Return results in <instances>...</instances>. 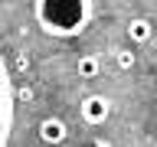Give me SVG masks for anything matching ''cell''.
Returning <instances> with one entry per match:
<instances>
[{"instance_id": "cell-7", "label": "cell", "mask_w": 157, "mask_h": 147, "mask_svg": "<svg viewBox=\"0 0 157 147\" xmlns=\"http://www.w3.org/2000/svg\"><path fill=\"white\" fill-rule=\"evenodd\" d=\"M118 66L131 69V66H134V52H131V49H121V52H118Z\"/></svg>"}, {"instance_id": "cell-6", "label": "cell", "mask_w": 157, "mask_h": 147, "mask_svg": "<svg viewBox=\"0 0 157 147\" xmlns=\"http://www.w3.org/2000/svg\"><path fill=\"white\" fill-rule=\"evenodd\" d=\"M75 72H78L82 78H95L98 72H101V62H98V56H78Z\"/></svg>"}, {"instance_id": "cell-1", "label": "cell", "mask_w": 157, "mask_h": 147, "mask_svg": "<svg viewBox=\"0 0 157 147\" xmlns=\"http://www.w3.org/2000/svg\"><path fill=\"white\" fill-rule=\"evenodd\" d=\"M92 3L88 0H39L33 3L36 23L49 36H75L92 20Z\"/></svg>"}, {"instance_id": "cell-4", "label": "cell", "mask_w": 157, "mask_h": 147, "mask_svg": "<svg viewBox=\"0 0 157 147\" xmlns=\"http://www.w3.org/2000/svg\"><path fill=\"white\" fill-rule=\"evenodd\" d=\"M39 137L46 141V144H62L69 137V127L62 118H43L39 121Z\"/></svg>"}, {"instance_id": "cell-5", "label": "cell", "mask_w": 157, "mask_h": 147, "mask_svg": "<svg viewBox=\"0 0 157 147\" xmlns=\"http://www.w3.org/2000/svg\"><path fill=\"white\" fill-rule=\"evenodd\" d=\"M151 36H154V26H151V20L137 17V20H131V23H128V39H131V43H147Z\"/></svg>"}, {"instance_id": "cell-3", "label": "cell", "mask_w": 157, "mask_h": 147, "mask_svg": "<svg viewBox=\"0 0 157 147\" xmlns=\"http://www.w3.org/2000/svg\"><path fill=\"white\" fill-rule=\"evenodd\" d=\"M78 115L85 124H105V118L111 115V101L105 95H85L78 101Z\"/></svg>"}, {"instance_id": "cell-2", "label": "cell", "mask_w": 157, "mask_h": 147, "mask_svg": "<svg viewBox=\"0 0 157 147\" xmlns=\"http://www.w3.org/2000/svg\"><path fill=\"white\" fill-rule=\"evenodd\" d=\"M10 131H13V85H10V72L0 52V147L10 144Z\"/></svg>"}]
</instances>
